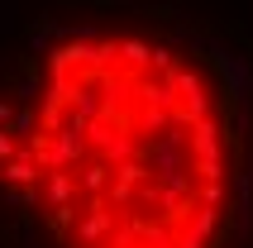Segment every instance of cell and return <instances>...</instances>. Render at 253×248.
Here are the masks:
<instances>
[{
    "mask_svg": "<svg viewBox=\"0 0 253 248\" xmlns=\"http://www.w3.org/2000/svg\"><path fill=\"white\" fill-rule=\"evenodd\" d=\"M24 129L67 248H211L234 134L201 62L168 43L77 39L53 53Z\"/></svg>",
    "mask_w": 253,
    "mask_h": 248,
    "instance_id": "6da1fadb",
    "label": "cell"
}]
</instances>
